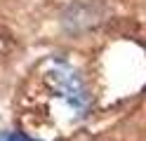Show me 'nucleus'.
Masks as SVG:
<instances>
[{"instance_id":"1","label":"nucleus","mask_w":146,"mask_h":141,"mask_svg":"<svg viewBox=\"0 0 146 141\" xmlns=\"http://www.w3.org/2000/svg\"><path fill=\"white\" fill-rule=\"evenodd\" d=\"M47 82L57 92V97L66 103L73 113H85L87 111V89L80 75L64 61H54L52 68L47 71Z\"/></svg>"},{"instance_id":"2","label":"nucleus","mask_w":146,"mask_h":141,"mask_svg":"<svg viewBox=\"0 0 146 141\" xmlns=\"http://www.w3.org/2000/svg\"><path fill=\"white\" fill-rule=\"evenodd\" d=\"M0 141H33V139H29L26 134H7V136H3Z\"/></svg>"}]
</instances>
